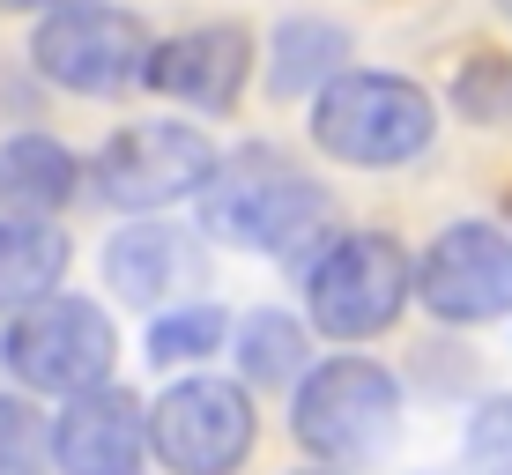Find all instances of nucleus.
Returning <instances> with one entry per match:
<instances>
[{"label": "nucleus", "mask_w": 512, "mask_h": 475, "mask_svg": "<svg viewBox=\"0 0 512 475\" xmlns=\"http://www.w3.org/2000/svg\"><path fill=\"white\" fill-rule=\"evenodd\" d=\"M327 216V193L275 149H238L201 179V223L253 253H290Z\"/></svg>", "instance_id": "nucleus-1"}, {"label": "nucleus", "mask_w": 512, "mask_h": 475, "mask_svg": "<svg viewBox=\"0 0 512 475\" xmlns=\"http://www.w3.org/2000/svg\"><path fill=\"white\" fill-rule=\"evenodd\" d=\"M438 134V104L401 75H334L320 82V104H312V142H320L334 164H409V156L431 149Z\"/></svg>", "instance_id": "nucleus-2"}, {"label": "nucleus", "mask_w": 512, "mask_h": 475, "mask_svg": "<svg viewBox=\"0 0 512 475\" xmlns=\"http://www.w3.org/2000/svg\"><path fill=\"white\" fill-rule=\"evenodd\" d=\"M297 446L327 468H364L386 453V438L401 424V386L379 372L372 357H327L320 372L297 379Z\"/></svg>", "instance_id": "nucleus-3"}, {"label": "nucleus", "mask_w": 512, "mask_h": 475, "mask_svg": "<svg viewBox=\"0 0 512 475\" xmlns=\"http://www.w3.org/2000/svg\"><path fill=\"white\" fill-rule=\"evenodd\" d=\"M409 290H416V268L401 260L394 238L349 231V238H334L327 253L312 260L305 312H312V327H320V334H334V342H364V334H386L401 320Z\"/></svg>", "instance_id": "nucleus-4"}, {"label": "nucleus", "mask_w": 512, "mask_h": 475, "mask_svg": "<svg viewBox=\"0 0 512 475\" xmlns=\"http://www.w3.org/2000/svg\"><path fill=\"white\" fill-rule=\"evenodd\" d=\"M8 372L38 394H82V386H104L112 379V357H119V334L104 320V305L90 297H38V305L15 312L8 342H0Z\"/></svg>", "instance_id": "nucleus-5"}, {"label": "nucleus", "mask_w": 512, "mask_h": 475, "mask_svg": "<svg viewBox=\"0 0 512 475\" xmlns=\"http://www.w3.org/2000/svg\"><path fill=\"white\" fill-rule=\"evenodd\" d=\"M30 60L75 97H119V90H134L141 67H149V30H141L134 15L104 8V0H82V8H52L38 23Z\"/></svg>", "instance_id": "nucleus-6"}, {"label": "nucleus", "mask_w": 512, "mask_h": 475, "mask_svg": "<svg viewBox=\"0 0 512 475\" xmlns=\"http://www.w3.org/2000/svg\"><path fill=\"white\" fill-rule=\"evenodd\" d=\"M149 453L171 475H231L253 453V401L238 379H179L149 409Z\"/></svg>", "instance_id": "nucleus-7"}, {"label": "nucleus", "mask_w": 512, "mask_h": 475, "mask_svg": "<svg viewBox=\"0 0 512 475\" xmlns=\"http://www.w3.org/2000/svg\"><path fill=\"white\" fill-rule=\"evenodd\" d=\"M216 171V149H208L201 127H179V119H141V127H119L112 142L97 149V193L112 208H171L186 193H201V179Z\"/></svg>", "instance_id": "nucleus-8"}, {"label": "nucleus", "mask_w": 512, "mask_h": 475, "mask_svg": "<svg viewBox=\"0 0 512 475\" xmlns=\"http://www.w3.org/2000/svg\"><path fill=\"white\" fill-rule=\"evenodd\" d=\"M416 297L453 327H483L512 312V238L498 223H453L416 260Z\"/></svg>", "instance_id": "nucleus-9"}, {"label": "nucleus", "mask_w": 512, "mask_h": 475, "mask_svg": "<svg viewBox=\"0 0 512 475\" xmlns=\"http://www.w3.org/2000/svg\"><path fill=\"white\" fill-rule=\"evenodd\" d=\"M149 453V409L134 394H119L112 379L67 394L60 424H52V461L60 475H134Z\"/></svg>", "instance_id": "nucleus-10"}, {"label": "nucleus", "mask_w": 512, "mask_h": 475, "mask_svg": "<svg viewBox=\"0 0 512 475\" xmlns=\"http://www.w3.org/2000/svg\"><path fill=\"white\" fill-rule=\"evenodd\" d=\"M245 67H253V38H245L238 23H201V30H179V38L149 45L141 82L193 104V112H223V104H238V90H245Z\"/></svg>", "instance_id": "nucleus-11"}, {"label": "nucleus", "mask_w": 512, "mask_h": 475, "mask_svg": "<svg viewBox=\"0 0 512 475\" xmlns=\"http://www.w3.org/2000/svg\"><path fill=\"white\" fill-rule=\"evenodd\" d=\"M104 283L127 305H164V297H186L201 283V245L171 223H134L104 245Z\"/></svg>", "instance_id": "nucleus-12"}, {"label": "nucleus", "mask_w": 512, "mask_h": 475, "mask_svg": "<svg viewBox=\"0 0 512 475\" xmlns=\"http://www.w3.org/2000/svg\"><path fill=\"white\" fill-rule=\"evenodd\" d=\"M75 193V156L45 134H15L0 142V208L8 216H52Z\"/></svg>", "instance_id": "nucleus-13"}, {"label": "nucleus", "mask_w": 512, "mask_h": 475, "mask_svg": "<svg viewBox=\"0 0 512 475\" xmlns=\"http://www.w3.org/2000/svg\"><path fill=\"white\" fill-rule=\"evenodd\" d=\"M67 275V238L45 216H8L0 223V312L38 305L45 290H60Z\"/></svg>", "instance_id": "nucleus-14"}, {"label": "nucleus", "mask_w": 512, "mask_h": 475, "mask_svg": "<svg viewBox=\"0 0 512 475\" xmlns=\"http://www.w3.org/2000/svg\"><path fill=\"white\" fill-rule=\"evenodd\" d=\"M349 60V38L334 23H282L275 30V67H268V90L275 97H305L320 90V82L342 75Z\"/></svg>", "instance_id": "nucleus-15"}, {"label": "nucleus", "mask_w": 512, "mask_h": 475, "mask_svg": "<svg viewBox=\"0 0 512 475\" xmlns=\"http://www.w3.org/2000/svg\"><path fill=\"white\" fill-rule=\"evenodd\" d=\"M238 364L253 386H282V379H305V327L282 320V312H253L238 327Z\"/></svg>", "instance_id": "nucleus-16"}, {"label": "nucleus", "mask_w": 512, "mask_h": 475, "mask_svg": "<svg viewBox=\"0 0 512 475\" xmlns=\"http://www.w3.org/2000/svg\"><path fill=\"white\" fill-rule=\"evenodd\" d=\"M453 112L475 127H512V52H468L453 67Z\"/></svg>", "instance_id": "nucleus-17"}, {"label": "nucleus", "mask_w": 512, "mask_h": 475, "mask_svg": "<svg viewBox=\"0 0 512 475\" xmlns=\"http://www.w3.org/2000/svg\"><path fill=\"white\" fill-rule=\"evenodd\" d=\"M216 349H223V312L216 305H179L149 327L156 364H193V357H216Z\"/></svg>", "instance_id": "nucleus-18"}, {"label": "nucleus", "mask_w": 512, "mask_h": 475, "mask_svg": "<svg viewBox=\"0 0 512 475\" xmlns=\"http://www.w3.org/2000/svg\"><path fill=\"white\" fill-rule=\"evenodd\" d=\"M461 453H468V475H512V394H490L468 416Z\"/></svg>", "instance_id": "nucleus-19"}, {"label": "nucleus", "mask_w": 512, "mask_h": 475, "mask_svg": "<svg viewBox=\"0 0 512 475\" xmlns=\"http://www.w3.org/2000/svg\"><path fill=\"white\" fill-rule=\"evenodd\" d=\"M0 475H45V424L15 394H0Z\"/></svg>", "instance_id": "nucleus-20"}, {"label": "nucleus", "mask_w": 512, "mask_h": 475, "mask_svg": "<svg viewBox=\"0 0 512 475\" xmlns=\"http://www.w3.org/2000/svg\"><path fill=\"white\" fill-rule=\"evenodd\" d=\"M0 8H45L52 15V8H82V0H0Z\"/></svg>", "instance_id": "nucleus-21"}, {"label": "nucleus", "mask_w": 512, "mask_h": 475, "mask_svg": "<svg viewBox=\"0 0 512 475\" xmlns=\"http://www.w3.org/2000/svg\"><path fill=\"white\" fill-rule=\"evenodd\" d=\"M498 8H505V23H512V0H498Z\"/></svg>", "instance_id": "nucleus-22"}, {"label": "nucleus", "mask_w": 512, "mask_h": 475, "mask_svg": "<svg viewBox=\"0 0 512 475\" xmlns=\"http://www.w3.org/2000/svg\"><path fill=\"white\" fill-rule=\"evenodd\" d=\"M305 475H327V468H305Z\"/></svg>", "instance_id": "nucleus-23"}]
</instances>
